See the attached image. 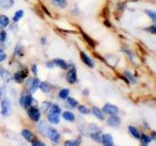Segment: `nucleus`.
<instances>
[{"mask_svg":"<svg viewBox=\"0 0 156 146\" xmlns=\"http://www.w3.org/2000/svg\"><path fill=\"white\" fill-rule=\"evenodd\" d=\"M27 115L28 117L30 118L31 121L33 122H38L39 120H40V117H41V112L40 110H39L36 106H29L27 107Z\"/></svg>","mask_w":156,"mask_h":146,"instance_id":"obj_1","label":"nucleus"},{"mask_svg":"<svg viewBox=\"0 0 156 146\" xmlns=\"http://www.w3.org/2000/svg\"><path fill=\"white\" fill-rule=\"evenodd\" d=\"M66 81L69 84H74L77 82V72L76 68L73 64H68V71L66 74Z\"/></svg>","mask_w":156,"mask_h":146,"instance_id":"obj_2","label":"nucleus"},{"mask_svg":"<svg viewBox=\"0 0 156 146\" xmlns=\"http://www.w3.org/2000/svg\"><path fill=\"white\" fill-rule=\"evenodd\" d=\"M12 113V103L9 99H4L1 101V114L3 116H10Z\"/></svg>","mask_w":156,"mask_h":146,"instance_id":"obj_3","label":"nucleus"},{"mask_svg":"<svg viewBox=\"0 0 156 146\" xmlns=\"http://www.w3.org/2000/svg\"><path fill=\"white\" fill-rule=\"evenodd\" d=\"M47 136L50 138V140L52 141V142L56 143V144L58 143V141H60V139H61L60 133H58V131L56 129H54V128H49Z\"/></svg>","mask_w":156,"mask_h":146,"instance_id":"obj_4","label":"nucleus"},{"mask_svg":"<svg viewBox=\"0 0 156 146\" xmlns=\"http://www.w3.org/2000/svg\"><path fill=\"white\" fill-rule=\"evenodd\" d=\"M28 76V73H27V70L24 69V70H20L18 72H16L15 74L13 75V79L14 81L18 83V84H21L24 81V79Z\"/></svg>","mask_w":156,"mask_h":146,"instance_id":"obj_5","label":"nucleus"},{"mask_svg":"<svg viewBox=\"0 0 156 146\" xmlns=\"http://www.w3.org/2000/svg\"><path fill=\"white\" fill-rule=\"evenodd\" d=\"M39 84H40V80L39 78H33V79H29L27 81V85H28V91L33 94L34 92H36V90L39 88Z\"/></svg>","mask_w":156,"mask_h":146,"instance_id":"obj_6","label":"nucleus"},{"mask_svg":"<svg viewBox=\"0 0 156 146\" xmlns=\"http://www.w3.org/2000/svg\"><path fill=\"white\" fill-rule=\"evenodd\" d=\"M23 95L24 96V100H26V106L27 108L29 106H32L35 104V102H37L35 99H33V96H31V92L29 91H23Z\"/></svg>","mask_w":156,"mask_h":146,"instance_id":"obj_7","label":"nucleus"},{"mask_svg":"<svg viewBox=\"0 0 156 146\" xmlns=\"http://www.w3.org/2000/svg\"><path fill=\"white\" fill-rule=\"evenodd\" d=\"M102 112H105V113L109 114V115H116L119 112V109H118V107L115 106V105L107 103V104H105L104 106V108H102Z\"/></svg>","mask_w":156,"mask_h":146,"instance_id":"obj_8","label":"nucleus"},{"mask_svg":"<svg viewBox=\"0 0 156 146\" xmlns=\"http://www.w3.org/2000/svg\"><path fill=\"white\" fill-rule=\"evenodd\" d=\"M0 77H1V79L6 83H9L13 80V75L4 67H0Z\"/></svg>","mask_w":156,"mask_h":146,"instance_id":"obj_9","label":"nucleus"},{"mask_svg":"<svg viewBox=\"0 0 156 146\" xmlns=\"http://www.w3.org/2000/svg\"><path fill=\"white\" fill-rule=\"evenodd\" d=\"M22 135L24 139H26L27 141H28V142H31V141H33L34 139H35V135L33 134L32 131L29 130H27V129L22 130Z\"/></svg>","mask_w":156,"mask_h":146,"instance_id":"obj_10","label":"nucleus"},{"mask_svg":"<svg viewBox=\"0 0 156 146\" xmlns=\"http://www.w3.org/2000/svg\"><path fill=\"white\" fill-rule=\"evenodd\" d=\"M80 58H81V61L85 63V64L87 66H89V67H94V62H93V61L91 60V57L87 55L86 53L84 52H81L80 53Z\"/></svg>","mask_w":156,"mask_h":146,"instance_id":"obj_11","label":"nucleus"},{"mask_svg":"<svg viewBox=\"0 0 156 146\" xmlns=\"http://www.w3.org/2000/svg\"><path fill=\"white\" fill-rule=\"evenodd\" d=\"M101 142L105 146H112L114 144L113 138H112V136L109 134H105L101 135Z\"/></svg>","mask_w":156,"mask_h":146,"instance_id":"obj_12","label":"nucleus"},{"mask_svg":"<svg viewBox=\"0 0 156 146\" xmlns=\"http://www.w3.org/2000/svg\"><path fill=\"white\" fill-rule=\"evenodd\" d=\"M107 124L111 127H118L121 124V119L116 115H111L110 118L107 120Z\"/></svg>","mask_w":156,"mask_h":146,"instance_id":"obj_13","label":"nucleus"},{"mask_svg":"<svg viewBox=\"0 0 156 146\" xmlns=\"http://www.w3.org/2000/svg\"><path fill=\"white\" fill-rule=\"evenodd\" d=\"M47 119L50 123H52L54 125H58V123H60V115L52 113V112H50V113L47 115Z\"/></svg>","mask_w":156,"mask_h":146,"instance_id":"obj_14","label":"nucleus"},{"mask_svg":"<svg viewBox=\"0 0 156 146\" xmlns=\"http://www.w3.org/2000/svg\"><path fill=\"white\" fill-rule=\"evenodd\" d=\"M92 113L94 114L98 119H100L101 121H104L105 118V115H104V112H102L100 108H98V107L94 106L92 108Z\"/></svg>","mask_w":156,"mask_h":146,"instance_id":"obj_15","label":"nucleus"},{"mask_svg":"<svg viewBox=\"0 0 156 146\" xmlns=\"http://www.w3.org/2000/svg\"><path fill=\"white\" fill-rule=\"evenodd\" d=\"M10 19L6 15H1L0 16V29H4L6 26H9Z\"/></svg>","mask_w":156,"mask_h":146,"instance_id":"obj_16","label":"nucleus"},{"mask_svg":"<svg viewBox=\"0 0 156 146\" xmlns=\"http://www.w3.org/2000/svg\"><path fill=\"white\" fill-rule=\"evenodd\" d=\"M53 61L55 62L56 66L61 67L62 69H65V70L68 69V64L63 60H62V58H55V60H54Z\"/></svg>","mask_w":156,"mask_h":146,"instance_id":"obj_17","label":"nucleus"},{"mask_svg":"<svg viewBox=\"0 0 156 146\" xmlns=\"http://www.w3.org/2000/svg\"><path fill=\"white\" fill-rule=\"evenodd\" d=\"M62 118L66 121H68V122H74L75 121V115L70 111H65L62 113Z\"/></svg>","mask_w":156,"mask_h":146,"instance_id":"obj_18","label":"nucleus"},{"mask_svg":"<svg viewBox=\"0 0 156 146\" xmlns=\"http://www.w3.org/2000/svg\"><path fill=\"white\" fill-rule=\"evenodd\" d=\"M39 89H40L43 92H49L51 90H52V86L49 84L48 82H40V84H39Z\"/></svg>","mask_w":156,"mask_h":146,"instance_id":"obj_19","label":"nucleus"},{"mask_svg":"<svg viewBox=\"0 0 156 146\" xmlns=\"http://www.w3.org/2000/svg\"><path fill=\"white\" fill-rule=\"evenodd\" d=\"M14 5V0H0V7L2 9H10Z\"/></svg>","mask_w":156,"mask_h":146,"instance_id":"obj_20","label":"nucleus"},{"mask_svg":"<svg viewBox=\"0 0 156 146\" xmlns=\"http://www.w3.org/2000/svg\"><path fill=\"white\" fill-rule=\"evenodd\" d=\"M48 130H49V127L45 122H41V123L39 124V131H40L43 136H47Z\"/></svg>","mask_w":156,"mask_h":146,"instance_id":"obj_21","label":"nucleus"},{"mask_svg":"<svg viewBox=\"0 0 156 146\" xmlns=\"http://www.w3.org/2000/svg\"><path fill=\"white\" fill-rule=\"evenodd\" d=\"M14 56L17 57H22L23 56V47L21 44H18L14 50Z\"/></svg>","mask_w":156,"mask_h":146,"instance_id":"obj_22","label":"nucleus"},{"mask_svg":"<svg viewBox=\"0 0 156 146\" xmlns=\"http://www.w3.org/2000/svg\"><path fill=\"white\" fill-rule=\"evenodd\" d=\"M129 131H130V134L134 136V137H136V138H140V130L136 128V127H134V126H129Z\"/></svg>","mask_w":156,"mask_h":146,"instance_id":"obj_23","label":"nucleus"},{"mask_svg":"<svg viewBox=\"0 0 156 146\" xmlns=\"http://www.w3.org/2000/svg\"><path fill=\"white\" fill-rule=\"evenodd\" d=\"M140 138V143H141V145H144V146L148 145L151 142V137H149V136L146 135V134H141Z\"/></svg>","mask_w":156,"mask_h":146,"instance_id":"obj_24","label":"nucleus"},{"mask_svg":"<svg viewBox=\"0 0 156 146\" xmlns=\"http://www.w3.org/2000/svg\"><path fill=\"white\" fill-rule=\"evenodd\" d=\"M23 14H24L23 10H18V11H17L16 13H15L14 17H13V22H14V23H18V22L20 21V19H21L23 18Z\"/></svg>","mask_w":156,"mask_h":146,"instance_id":"obj_25","label":"nucleus"},{"mask_svg":"<svg viewBox=\"0 0 156 146\" xmlns=\"http://www.w3.org/2000/svg\"><path fill=\"white\" fill-rule=\"evenodd\" d=\"M69 92H70L69 89H62L58 92V97L62 99H66L68 96H69Z\"/></svg>","mask_w":156,"mask_h":146,"instance_id":"obj_26","label":"nucleus"},{"mask_svg":"<svg viewBox=\"0 0 156 146\" xmlns=\"http://www.w3.org/2000/svg\"><path fill=\"white\" fill-rule=\"evenodd\" d=\"M54 5L60 8H66L67 6V0H53Z\"/></svg>","mask_w":156,"mask_h":146,"instance_id":"obj_27","label":"nucleus"},{"mask_svg":"<svg viewBox=\"0 0 156 146\" xmlns=\"http://www.w3.org/2000/svg\"><path fill=\"white\" fill-rule=\"evenodd\" d=\"M81 144V138H77V139H73V140H66L65 142V145L67 146H78Z\"/></svg>","mask_w":156,"mask_h":146,"instance_id":"obj_28","label":"nucleus"},{"mask_svg":"<svg viewBox=\"0 0 156 146\" xmlns=\"http://www.w3.org/2000/svg\"><path fill=\"white\" fill-rule=\"evenodd\" d=\"M49 111L52 112V113H55V114H58V115H60L61 112H62V109H61V107L58 106V104H51Z\"/></svg>","mask_w":156,"mask_h":146,"instance_id":"obj_29","label":"nucleus"},{"mask_svg":"<svg viewBox=\"0 0 156 146\" xmlns=\"http://www.w3.org/2000/svg\"><path fill=\"white\" fill-rule=\"evenodd\" d=\"M82 36L84 37V39L86 40V42L89 44V45L91 46V47H93V48H95V46H96V43H95V41L93 40L92 38H90L89 36L87 35V34L85 33V32H82Z\"/></svg>","mask_w":156,"mask_h":146,"instance_id":"obj_30","label":"nucleus"},{"mask_svg":"<svg viewBox=\"0 0 156 146\" xmlns=\"http://www.w3.org/2000/svg\"><path fill=\"white\" fill-rule=\"evenodd\" d=\"M91 137L97 142H101V134L99 133V130H97V133H91Z\"/></svg>","mask_w":156,"mask_h":146,"instance_id":"obj_31","label":"nucleus"},{"mask_svg":"<svg viewBox=\"0 0 156 146\" xmlns=\"http://www.w3.org/2000/svg\"><path fill=\"white\" fill-rule=\"evenodd\" d=\"M66 99H67V103H68V105H69V106H71V107H77L78 106V101L75 99L68 96Z\"/></svg>","mask_w":156,"mask_h":146,"instance_id":"obj_32","label":"nucleus"},{"mask_svg":"<svg viewBox=\"0 0 156 146\" xmlns=\"http://www.w3.org/2000/svg\"><path fill=\"white\" fill-rule=\"evenodd\" d=\"M78 111H79L81 114H85V115L90 113V109L88 108V107H86L85 105H80V106H78Z\"/></svg>","mask_w":156,"mask_h":146,"instance_id":"obj_33","label":"nucleus"},{"mask_svg":"<svg viewBox=\"0 0 156 146\" xmlns=\"http://www.w3.org/2000/svg\"><path fill=\"white\" fill-rule=\"evenodd\" d=\"M125 76L127 77V79L130 80V82H132V83H136V77L133 74H131L129 71H125Z\"/></svg>","mask_w":156,"mask_h":146,"instance_id":"obj_34","label":"nucleus"},{"mask_svg":"<svg viewBox=\"0 0 156 146\" xmlns=\"http://www.w3.org/2000/svg\"><path fill=\"white\" fill-rule=\"evenodd\" d=\"M145 13L148 15L149 18L152 19V21L156 22V12L151 11V10H145Z\"/></svg>","mask_w":156,"mask_h":146,"instance_id":"obj_35","label":"nucleus"},{"mask_svg":"<svg viewBox=\"0 0 156 146\" xmlns=\"http://www.w3.org/2000/svg\"><path fill=\"white\" fill-rule=\"evenodd\" d=\"M6 40H7V32L1 29V32H0V41L5 42Z\"/></svg>","mask_w":156,"mask_h":146,"instance_id":"obj_36","label":"nucleus"},{"mask_svg":"<svg viewBox=\"0 0 156 146\" xmlns=\"http://www.w3.org/2000/svg\"><path fill=\"white\" fill-rule=\"evenodd\" d=\"M31 144L33 145V146H45L46 144L44 143V142H42V141H40V140H38V139H34L33 141H31Z\"/></svg>","mask_w":156,"mask_h":146,"instance_id":"obj_37","label":"nucleus"},{"mask_svg":"<svg viewBox=\"0 0 156 146\" xmlns=\"http://www.w3.org/2000/svg\"><path fill=\"white\" fill-rule=\"evenodd\" d=\"M50 106H51V103L50 102H43V105H42V110L44 112L46 111H49V109H50Z\"/></svg>","mask_w":156,"mask_h":146,"instance_id":"obj_38","label":"nucleus"},{"mask_svg":"<svg viewBox=\"0 0 156 146\" xmlns=\"http://www.w3.org/2000/svg\"><path fill=\"white\" fill-rule=\"evenodd\" d=\"M122 51L125 52V53L127 54V55H128V56L130 57L131 60H133V58H134V55H133V53H132V52L129 50V49H127V48H122Z\"/></svg>","mask_w":156,"mask_h":146,"instance_id":"obj_39","label":"nucleus"},{"mask_svg":"<svg viewBox=\"0 0 156 146\" xmlns=\"http://www.w3.org/2000/svg\"><path fill=\"white\" fill-rule=\"evenodd\" d=\"M7 58V55H6V53H5L3 50H1L0 49V62L1 61H5Z\"/></svg>","mask_w":156,"mask_h":146,"instance_id":"obj_40","label":"nucleus"},{"mask_svg":"<svg viewBox=\"0 0 156 146\" xmlns=\"http://www.w3.org/2000/svg\"><path fill=\"white\" fill-rule=\"evenodd\" d=\"M145 30L150 32V33H152V34H156V26H151L147 28H145Z\"/></svg>","mask_w":156,"mask_h":146,"instance_id":"obj_41","label":"nucleus"},{"mask_svg":"<svg viewBox=\"0 0 156 146\" xmlns=\"http://www.w3.org/2000/svg\"><path fill=\"white\" fill-rule=\"evenodd\" d=\"M31 71L34 75H37V73H38V69H37V65L36 64H32L31 65Z\"/></svg>","mask_w":156,"mask_h":146,"instance_id":"obj_42","label":"nucleus"},{"mask_svg":"<svg viewBox=\"0 0 156 146\" xmlns=\"http://www.w3.org/2000/svg\"><path fill=\"white\" fill-rule=\"evenodd\" d=\"M46 66L51 69V68H54V67H55L56 64H55V62H54L53 61H48V62L46 63Z\"/></svg>","mask_w":156,"mask_h":146,"instance_id":"obj_43","label":"nucleus"},{"mask_svg":"<svg viewBox=\"0 0 156 146\" xmlns=\"http://www.w3.org/2000/svg\"><path fill=\"white\" fill-rule=\"evenodd\" d=\"M151 138H153V139L156 140V133H155V131H153V133L151 134Z\"/></svg>","mask_w":156,"mask_h":146,"instance_id":"obj_44","label":"nucleus"},{"mask_svg":"<svg viewBox=\"0 0 156 146\" xmlns=\"http://www.w3.org/2000/svg\"><path fill=\"white\" fill-rule=\"evenodd\" d=\"M42 44H46V38H42Z\"/></svg>","mask_w":156,"mask_h":146,"instance_id":"obj_45","label":"nucleus"},{"mask_svg":"<svg viewBox=\"0 0 156 146\" xmlns=\"http://www.w3.org/2000/svg\"><path fill=\"white\" fill-rule=\"evenodd\" d=\"M1 95H2V91H1V89H0V96H1Z\"/></svg>","mask_w":156,"mask_h":146,"instance_id":"obj_46","label":"nucleus"}]
</instances>
